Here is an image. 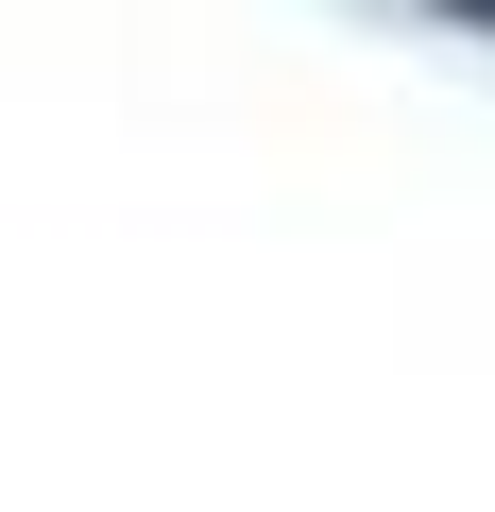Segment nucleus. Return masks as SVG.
Returning a JSON list of instances; mask_svg holds the SVG:
<instances>
[{
  "mask_svg": "<svg viewBox=\"0 0 495 512\" xmlns=\"http://www.w3.org/2000/svg\"><path fill=\"white\" fill-rule=\"evenodd\" d=\"M444 18H461V35H495V0H444Z\"/></svg>",
  "mask_w": 495,
  "mask_h": 512,
  "instance_id": "obj_1",
  "label": "nucleus"
}]
</instances>
